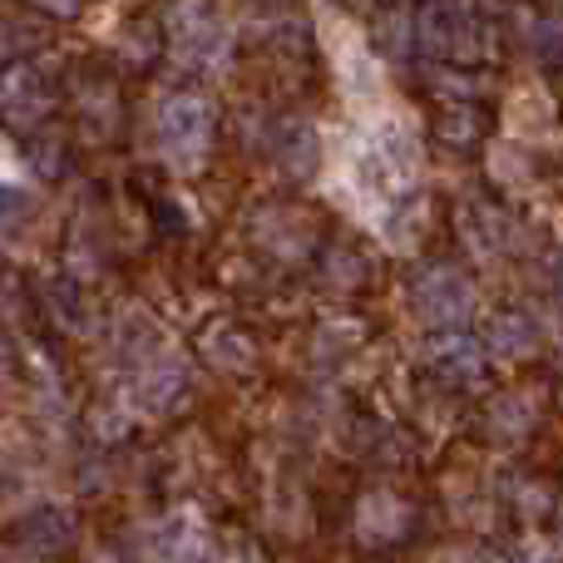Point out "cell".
I'll use <instances>...</instances> for the list:
<instances>
[{"instance_id":"obj_1","label":"cell","mask_w":563,"mask_h":563,"mask_svg":"<svg viewBox=\"0 0 563 563\" xmlns=\"http://www.w3.org/2000/svg\"><path fill=\"white\" fill-rule=\"evenodd\" d=\"M158 129H164V148L174 158H198L208 148V109L198 99H168L164 114H158Z\"/></svg>"},{"instance_id":"obj_2","label":"cell","mask_w":563,"mask_h":563,"mask_svg":"<svg viewBox=\"0 0 563 563\" xmlns=\"http://www.w3.org/2000/svg\"><path fill=\"white\" fill-rule=\"evenodd\" d=\"M45 5H55V10H69V5H75V0H45Z\"/></svg>"}]
</instances>
